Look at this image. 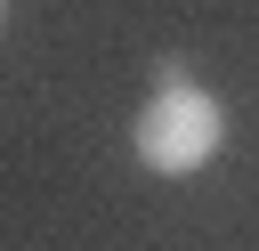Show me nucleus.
<instances>
[{"instance_id": "nucleus-1", "label": "nucleus", "mask_w": 259, "mask_h": 251, "mask_svg": "<svg viewBox=\"0 0 259 251\" xmlns=\"http://www.w3.org/2000/svg\"><path fill=\"white\" fill-rule=\"evenodd\" d=\"M130 146H138V162H146L154 178H194V170L227 146V113H219L210 89H194L178 65H162V89L146 97Z\"/></svg>"}]
</instances>
